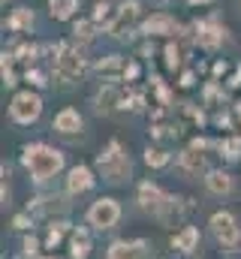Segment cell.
Here are the masks:
<instances>
[{
    "instance_id": "obj_1",
    "label": "cell",
    "mask_w": 241,
    "mask_h": 259,
    "mask_svg": "<svg viewBox=\"0 0 241 259\" xmlns=\"http://www.w3.org/2000/svg\"><path fill=\"white\" fill-rule=\"evenodd\" d=\"M21 166L30 172L33 181L43 184L63 169V154L58 148H49V145H27L24 154H21Z\"/></svg>"
},
{
    "instance_id": "obj_2",
    "label": "cell",
    "mask_w": 241,
    "mask_h": 259,
    "mask_svg": "<svg viewBox=\"0 0 241 259\" xmlns=\"http://www.w3.org/2000/svg\"><path fill=\"white\" fill-rule=\"evenodd\" d=\"M97 166H100V172H103V178H106L109 184H124V181H130V175H133V163H130V157L124 154L120 142H115V139L106 145V151H100Z\"/></svg>"
},
{
    "instance_id": "obj_3",
    "label": "cell",
    "mask_w": 241,
    "mask_h": 259,
    "mask_svg": "<svg viewBox=\"0 0 241 259\" xmlns=\"http://www.w3.org/2000/svg\"><path fill=\"white\" fill-rule=\"evenodd\" d=\"M85 58L72 46H55V78L63 84H75L85 75Z\"/></svg>"
},
{
    "instance_id": "obj_4",
    "label": "cell",
    "mask_w": 241,
    "mask_h": 259,
    "mask_svg": "<svg viewBox=\"0 0 241 259\" xmlns=\"http://www.w3.org/2000/svg\"><path fill=\"white\" fill-rule=\"evenodd\" d=\"M208 226H211V235H214L223 247L235 250V247L241 244V226H238V217H235V214H229V211H217V214H211Z\"/></svg>"
},
{
    "instance_id": "obj_5",
    "label": "cell",
    "mask_w": 241,
    "mask_h": 259,
    "mask_svg": "<svg viewBox=\"0 0 241 259\" xmlns=\"http://www.w3.org/2000/svg\"><path fill=\"white\" fill-rule=\"evenodd\" d=\"M130 103V88L124 84H103L94 97V109L100 115H118L120 109H127Z\"/></svg>"
},
{
    "instance_id": "obj_6",
    "label": "cell",
    "mask_w": 241,
    "mask_h": 259,
    "mask_svg": "<svg viewBox=\"0 0 241 259\" xmlns=\"http://www.w3.org/2000/svg\"><path fill=\"white\" fill-rule=\"evenodd\" d=\"M9 115L15 124H33L39 115H43V100L39 94H30V91H21L12 97V106H9Z\"/></svg>"
},
{
    "instance_id": "obj_7",
    "label": "cell",
    "mask_w": 241,
    "mask_h": 259,
    "mask_svg": "<svg viewBox=\"0 0 241 259\" xmlns=\"http://www.w3.org/2000/svg\"><path fill=\"white\" fill-rule=\"evenodd\" d=\"M88 220H91V226H97V229H112V226L120 220L118 199H109V196L97 199V202L88 208Z\"/></svg>"
},
{
    "instance_id": "obj_8",
    "label": "cell",
    "mask_w": 241,
    "mask_h": 259,
    "mask_svg": "<svg viewBox=\"0 0 241 259\" xmlns=\"http://www.w3.org/2000/svg\"><path fill=\"white\" fill-rule=\"evenodd\" d=\"M139 12H142V3H139V0H124V3L118 6V15H115L112 27H109V36L124 39V36H127V30L139 21Z\"/></svg>"
},
{
    "instance_id": "obj_9",
    "label": "cell",
    "mask_w": 241,
    "mask_h": 259,
    "mask_svg": "<svg viewBox=\"0 0 241 259\" xmlns=\"http://www.w3.org/2000/svg\"><path fill=\"white\" fill-rule=\"evenodd\" d=\"M190 211H193V202H190V199H184V196H169L166 205L160 208L157 220H160L163 226H178V223H184V217H187Z\"/></svg>"
},
{
    "instance_id": "obj_10",
    "label": "cell",
    "mask_w": 241,
    "mask_h": 259,
    "mask_svg": "<svg viewBox=\"0 0 241 259\" xmlns=\"http://www.w3.org/2000/svg\"><path fill=\"white\" fill-rule=\"evenodd\" d=\"M166 199H169V196L160 190V184H154V181H142V184H139V196H136V202H139L142 211H148V214L157 217L160 208L166 205Z\"/></svg>"
},
{
    "instance_id": "obj_11",
    "label": "cell",
    "mask_w": 241,
    "mask_h": 259,
    "mask_svg": "<svg viewBox=\"0 0 241 259\" xmlns=\"http://www.w3.org/2000/svg\"><path fill=\"white\" fill-rule=\"evenodd\" d=\"M196 42H199L202 49L214 52L217 46L226 42V30H223L220 24H214V21H196Z\"/></svg>"
},
{
    "instance_id": "obj_12",
    "label": "cell",
    "mask_w": 241,
    "mask_h": 259,
    "mask_svg": "<svg viewBox=\"0 0 241 259\" xmlns=\"http://www.w3.org/2000/svg\"><path fill=\"white\" fill-rule=\"evenodd\" d=\"M145 253H148V241L136 238V241H115V244H109L106 259H142Z\"/></svg>"
},
{
    "instance_id": "obj_13",
    "label": "cell",
    "mask_w": 241,
    "mask_h": 259,
    "mask_svg": "<svg viewBox=\"0 0 241 259\" xmlns=\"http://www.w3.org/2000/svg\"><path fill=\"white\" fill-rule=\"evenodd\" d=\"M142 30H145V36H169V33H178V24H175L172 15L157 12V15H151V18L142 24Z\"/></svg>"
},
{
    "instance_id": "obj_14",
    "label": "cell",
    "mask_w": 241,
    "mask_h": 259,
    "mask_svg": "<svg viewBox=\"0 0 241 259\" xmlns=\"http://www.w3.org/2000/svg\"><path fill=\"white\" fill-rule=\"evenodd\" d=\"M94 172L88 169V166H72L69 169V178H66V190L75 196V193H88L91 187H94Z\"/></svg>"
},
{
    "instance_id": "obj_15",
    "label": "cell",
    "mask_w": 241,
    "mask_h": 259,
    "mask_svg": "<svg viewBox=\"0 0 241 259\" xmlns=\"http://www.w3.org/2000/svg\"><path fill=\"white\" fill-rule=\"evenodd\" d=\"M66 208H69V202L63 196H49V199H33L27 205V214H46V217H52V214H66Z\"/></svg>"
},
{
    "instance_id": "obj_16",
    "label": "cell",
    "mask_w": 241,
    "mask_h": 259,
    "mask_svg": "<svg viewBox=\"0 0 241 259\" xmlns=\"http://www.w3.org/2000/svg\"><path fill=\"white\" fill-rule=\"evenodd\" d=\"M205 187H208V193L211 196H229L235 190V178L229 175V172H208L205 175Z\"/></svg>"
},
{
    "instance_id": "obj_17",
    "label": "cell",
    "mask_w": 241,
    "mask_h": 259,
    "mask_svg": "<svg viewBox=\"0 0 241 259\" xmlns=\"http://www.w3.org/2000/svg\"><path fill=\"white\" fill-rule=\"evenodd\" d=\"M52 127L58 130L60 136H75L78 130L85 127V121H82V115H78L75 109H63V112L55 115V124H52Z\"/></svg>"
},
{
    "instance_id": "obj_18",
    "label": "cell",
    "mask_w": 241,
    "mask_h": 259,
    "mask_svg": "<svg viewBox=\"0 0 241 259\" xmlns=\"http://www.w3.org/2000/svg\"><path fill=\"white\" fill-rule=\"evenodd\" d=\"M178 166L187 172V175H202L205 172V154L199 151V148H187V151H181V157H178Z\"/></svg>"
},
{
    "instance_id": "obj_19",
    "label": "cell",
    "mask_w": 241,
    "mask_h": 259,
    "mask_svg": "<svg viewBox=\"0 0 241 259\" xmlns=\"http://www.w3.org/2000/svg\"><path fill=\"white\" fill-rule=\"evenodd\" d=\"M69 256L72 259H88L91 256V235L85 229H75L69 238Z\"/></svg>"
},
{
    "instance_id": "obj_20",
    "label": "cell",
    "mask_w": 241,
    "mask_h": 259,
    "mask_svg": "<svg viewBox=\"0 0 241 259\" xmlns=\"http://www.w3.org/2000/svg\"><path fill=\"white\" fill-rule=\"evenodd\" d=\"M196 244H199V229H196V226H184L178 235L172 238V247H175V250H181V253L196 250Z\"/></svg>"
},
{
    "instance_id": "obj_21",
    "label": "cell",
    "mask_w": 241,
    "mask_h": 259,
    "mask_svg": "<svg viewBox=\"0 0 241 259\" xmlns=\"http://www.w3.org/2000/svg\"><path fill=\"white\" fill-rule=\"evenodd\" d=\"M115 15H118V9H115V6H109L106 0H100V3L94 6V15H91V21H94L97 27L103 24V27L109 30V27H112V21H115Z\"/></svg>"
},
{
    "instance_id": "obj_22",
    "label": "cell",
    "mask_w": 241,
    "mask_h": 259,
    "mask_svg": "<svg viewBox=\"0 0 241 259\" xmlns=\"http://www.w3.org/2000/svg\"><path fill=\"white\" fill-rule=\"evenodd\" d=\"M75 9H78V0H49V12H52V18H58V21L72 18Z\"/></svg>"
},
{
    "instance_id": "obj_23",
    "label": "cell",
    "mask_w": 241,
    "mask_h": 259,
    "mask_svg": "<svg viewBox=\"0 0 241 259\" xmlns=\"http://www.w3.org/2000/svg\"><path fill=\"white\" fill-rule=\"evenodd\" d=\"M124 61H120L118 55H109V58H103V61H97V72L100 75H115V72H120L124 75Z\"/></svg>"
},
{
    "instance_id": "obj_24",
    "label": "cell",
    "mask_w": 241,
    "mask_h": 259,
    "mask_svg": "<svg viewBox=\"0 0 241 259\" xmlns=\"http://www.w3.org/2000/svg\"><path fill=\"white\" fill-rule=\"evenodd\" d=\"M145 163H148L151 169H163V166H169V151H163V148H148V151H145Z\"/></svg>"
},
{
    "instance_id": "obj_25",
    "label": "cell",
    "mask_w": 241,
    "mask_h": 259,
    "mask_svg": "<svg viewBox=\"0 0 241 259\" xmlns=\"http://www.w3.org/2000/svg\"><path fill=\"white\" fill-rule=\"evenodd\" d=\"M30 24H33L30 9H15V15L9 18V27H15V30H30Z\"/></svg>"
},
{
    "instance_id": "obj_26",
    "label": "cell",
    "mask_w": 241,
    "mask_h": 259,
    "mask_svg": "<svg viewBox=\"0 0 241 259\" xmlns=\"http://www.w3.org/2000/svg\"><path fill=\"white\" fill-rule=\"evenodd\" d=\"M217 148L223 151V157H226V160H238V157H241V139H238V136L217 142Z\"/></svg>"
},
{
    "instance_id": "obj_27",
    "label": "cell",
    "mask_w": 241,
    "mask_h": 259,
    "mask_svg": "<svg viewBox=\"0 0 241 259\" xmlns=\"http://www.w3.org/2000/svg\"><path fill=\"white\" fill-rule=\"evenodd\" d=\"M94 30H97V24H94V21H75L72 36H75L78 42H91V39H94Z\"/></svg>"
},
{
    "instance_id": "obj_28",
    "label": "cell",
    "mask_w": 241,
    "mask_h": 259,
    "mask_svg": "<svg viewBox=\"0 0 241 259\" xmlns=\"http://www.w3.org/2000/svg\"><path fill=\"white\" fill-rule=\"evenodd\" d=\"M178 64H181V49L175 46V42H169V46H166V66L175 69Z\"/></svg>"
},
{
    "instance_id": "obj_29",
    "label": "cell",
    "mask_w": 241,
    "mask_h": 259,
    "mask_svg": "<svg viewBox=\"0 0 241 259\" xmlns=\"http://www.w3.org/2000/svg\"><path fill=\"white\" fill-rule=\"evenodd\" d=\"M145 106H148V103H145V97H142V94H130V103H127V109H130V112H136V115H139V112H145Z\"/></svg>"
},
{
    "instance_id": "obj_30",
    "label": "cell",
    "mask_w": 241,
    "mask_h": 259,
    "mask_svg": "<svg viewBox=\"0 0 241 259\" xmlns=\"http://www.w3.org/2000/svg\"><path fill=\"white\" fill-rule=\"evenodd\" d=\"M24 78H27L30 84H36V88H46V84H49V81H46V75H43V72H36V69H27V72H24Z\"/></svg>"
},
{
    "instance_id": "obj_31",
    "label": "cell",
    "mask_w": 241,
    "mask_h": 259,
    "mask_svg": "<svg viewBox=\"0 0 241 259\" xmlns=\"http://www.w3.org/2000/svg\"><path fill=\"white\" fill-rule=\"evenodd\" d=\"M36 253H39V241H36V238H33V235H27V238H24V256H36Z\"/></svg>"
},
{
    "instance_id": "obj_32",
    "label": "cell",
    "mask_w": 241,
    "mask_h": 259,
    "mask_svg": "<svg viewBox=\"0 0 241 259\" xmlns=\"http://www.w3.org/2000/svg\"><path fill=\"white\" fill-rule=\"evenodd\" d=\"M136 75H139V66H136V61H127V66H124V78H127V81H133Z\"/></svg>"
},
{
    "instance_id": "obj_33",
    "label": "cell",
    "mask_w": 241,
    "mask_h": 259,
    "mask_svg": "<svg viewBox=\"0 0 241 259\" xmlns=\"http://www.w3.org/2000/svg\"><path fill=\"white\" fill-rule=\"evenodd\" d=\"M12 226H15V229H30V214H18V217L12 220Z\"/></svg>"
},
{
    "instance_id": "obj_34",
    "label": "cell",
    "mask_w": 241,
    "mask_h": 259,
    "mask_svg": "<svg viewBox=\"0 0 241 259\" xmlns=\"http://www.w3.org/2000/svg\"><path fill=\"white\" fill-rule=\"evenodd\" d=\"M193 81H196V75H193V72H184V75H181V88H190V84H193Z\"/></svg>"
},
{
    "instance_id": "obj_35",
    "label": "cell",
    "mask_w": 241,
    "mask_h": 259,
    "mask_svg": "<svg viewBox=\"0 0 241 259\" xmlns=\"http://www.w3.org/2000/svg\"><path fill=\"white\" fill-rule=\"evenodd\" d=\"M238 84H241V66H238V72L229 78V88H238Z\"/></svg>"
},
{
    "instance_id": "obj_36",
    "label": "cell",
    "mask_w": 241,
    "mask_h": 259,
    "mask_svg": "<svg viewBox=\"0 0 241 259\" xmlns=\"http://www.w3.org/2000/svg\"><path fill=\"white\" fill-rule=\"evenodd\" d=\"M190 6H199V3H208V0H187Z\"/></svg>"
},
{
    "instance_id": "obj_37",
    "label": "cell",
    "mask_w": 241,
    "mask_h": 259,
    "mask_svg": "<svg viewBox=\"0 0 241 259\" xmlns=\"http://www.w3.org/2000/svg\"><path fill=\"white\" fill-rule=\"evenodd\" d=\"M235 112H238V118H241V103H238V106H235Z\"/></svg>"
},
{
    "instance_id": "obj_38",
    "label": "cell",
    "mask_w": 241,
    "mask_h": 259,
    "mask_svg": "<svg viewBox=\"0 0 241 259\" xmlns=\"http://www.w3.org/2000/svg\"><path fill=\"white\" fill-rule=\"evenodd\" d=\"M238 6H241V0H238Z\"/></svg>"
}]
</instances>
